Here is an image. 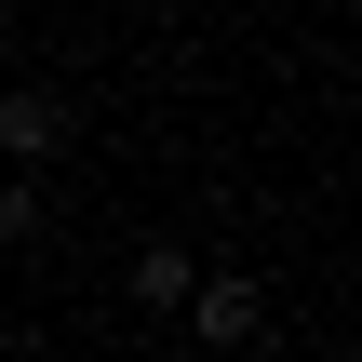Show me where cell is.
<instances>
[{"mask_svg":"<svg viewBox=\"0 0 362 362\" xmlns=\"http://www.w3.org/2000/svg\"><path fill=\"white\" fill-rule=\"evenodd\" d=\"M27 228H40V188H27V175H0V242H27Z\"/></svg>","mask_w":362,"mask_h":362,"instance_id":"obj_4","label":"cell"},{"mask_svg":"<svg viewBox=\"0 0 362 362\" xmlns=\"http://www.w3.org/2000/svg\"><path fill=\"white\" fill-rule=\"evenodd\" d=\"M188 322H202V349H255V336H269V282H255V269H215V282L188 296Z\"/></svg>","mask_w":362,"mask_h":362,"instance_id":"obj_1","label":"cell"},{"mask_svg":"<svg viewBox=\"0 0 362 362\" xmlns=\"http://www.w3.org/2000/svg\"><path fill=\"white\" fill-rule=\"evenodd\" d=\"M54 148H67V107H54L40 81H27V94H0V161H13V175H40Z\"/></svg>","mask_w":362,"mask_h":362,"instance_id":"obj_2","label":"cell"},{"mask_svg":"<svg viewBox=\"0 0 362 362\" xmlns=\"http://www.w3.org/2000/svg\"><path fill=\"white\" fill-rule=\"evenodd\" d=\"M121 282H134V309H188V296H202V255H175V242H148V255H134Z\"/></svg>","mask_w":362,"mask_h":362,"instance_id":"obj_3","label":"cell"}]
</instances>
